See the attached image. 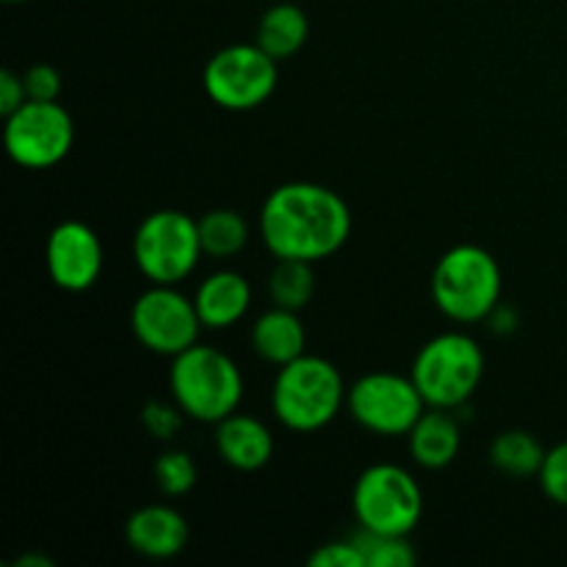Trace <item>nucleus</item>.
<instances>
[{
  "instance_id": "obj_29",
  "label": "nucleus",
  "mask_w": 567,
  "mask_h": 567,
  "mask_svg": "<svg viewBox=\"0 0 567 567\" xmlns=\"http://www.w3.org/2000/svg\"><path fill=\"white\" fill-rule=\"evenodd\" d=\"M48 557H33V554H28V557H20L17 559V567H50Z\"/></svg>"
},
{
  "instance_id": "obj_28",
  "label": "nucleus",
  "mask_w": 567,
  "mask_h": 567,
  "mask_svg": "<svg viewBox=\"0 0 567 567\" xmlns=\"http://www.w3.org/2000/svg\"><path fill=\"white\" fill-rule=\"evenodd\" d=\"M28 100L25 81L11 70H0V114L9 116Z\"/></svg>"
},
{
  "instance_id": "obj_22",
  "label": "nucleus",
  "mask_w": 567,
  "mask_h": 567,
  "mask_svg": "<svg viewBox=\"0 0 567 567\" xmlns=\"http://www.w3.org/2000/svg\"><path fill=\"white\" fill-rule=\"evenodd\" d=\"M352 540L358 543L365 567H410L419 559L408 537L374 535V532L360 529Z\"/></svg>"
},
{
  "instance_id": "obj_7",
  "label": "nucleus",
  "mask_w": 567,
  "mask_h": 567,
  "mask_svg": "<svg viewBox=\"0 0 567 567\" xmlns=\"http://www.w3.org/2000/svg\"><path fill=\"white\" fill-rule=\"evenodd\" d=\"M199 225L183 210H155L133 236V260L153 286H177L199 264Z\"/></svg>"
},
{
  "instance_id": "obj_15",
  "label": "nucleus",
  "mask_w": 567,
  "mask_h": 567,
  "mask_svg": "<svg viewBox=\"0 0 567 567\" xmlns=\"http://www.w3.org/2000/svg\"><path fill=\"white\" fill-rule=\"evenodd\" d=\"M216 449L230 468L260 471L275 454V437L264 421L236 410L216 424Z\"/></svg>"
},
{
  "instance_id": "obj_19",
  "label": "nucleus",
  "mask_w": 567,
  "mask_h": 567,
  "mask_svg": "<svg viewBox=\"0 0 567 567\" xmlns=\"http://www.w3.org/2000/svg\"><path fill=\"white\" fill-rule=\"evenodd\" d=\"M543 460H546V449L524 430H507L491 443V463L513 480L540 476Z\"/></svg>"
},
{
  "instance_id": "obj_30",
  "label": "nucleus",
  "mask_w": 567,
  "mask_h": 567,
  "mask_svg": "<svg viewBox=\"0 0 567 567\" xmlns=\"http://www.w3.org/2000/svg\"><path fill=\"white\" fill-rule=\"evenodd\" d=\"M3 3H25V0H3Z\"/></svg>"
},
{
  "instance_id": "obj_24",
  "label": "nucleus",
  "mask_w": 567,
  "mask_h": 567,
  "mask_svg": "<svg viewBox=\"0 0 567 567\" xmlns=\"http://www.w3.org/2000/svg\"><path fill=\"white\" fill-rule=\"evenodd\" d=\"M540 487L554 504L567 507V441L546 452L540 468Z\"/></svg>"
},
{
  "instance_id": "obj_11",
  "label": "nucleus",
  "mask_w": 567,
  "mask_h": 567,
  "mask_svg": "<svg viewBox=\"0 0 567 567\" xmlns=\"http://www.w3.org/2000/svg\"><path fill=\"white\" fill-rule=\"evenodd\" d=\"M131 330L150 352L177 358L197 343L203 321L194 299L175 286H153L133 302Z\"/></svg>"
},
{
  "instance_id": "obj_16",
  "label": "nucleus",
  "mask_w": 567,
  "mask_h": 567,
  "mask_svg": "<svg viewBox=\"0 0 567 567\" xmlns=\"http://www.w3.org/2000/svg\"><path fill=\"white\" fill-rule=\"evenodd\" d=\"M410 437V457L426 471H441L457 460L460 446H463V432H460L457 419L449 410L432 408L424 410Z\"/></svg>"
},
{
  "instance_id": "obj_3",
  "label": "nucleus",
  "mask_w": 567,
  "mask_h": 567,
  "mask_svg": "<svg viewBox=\"0 0 567 567\" xmlns=\"http://www.w3.org/2000/svg\"><path fill=\"white\" fill-rule=\"evenodd\" d=\"M347 404L343 377L319 354H299L280 365L271 385V410L277 421L293 432L324 430Z\"/></svg>"
},
{
  "instance_id": "obj_17",
  "label": "nucleus",
  "mask_w": 567,
  "mask_h": 567,
  "mask_svg": "<svg viewBox=\"0 0 567 567\" xmlns=\"http://www.w3.org/2000/svg\"><path fill=\"white\" fill-rule=\"evenodd\" d=\"M252 349L266 363L286 365L305 354V327L297 310L271 308L255 321Z\"/></svg>"
},
{
  "instance_id": "obj_10",
  "label": "nucleus",
  "mask_w": 567,
  "mask_h": 567,
  "mask_svg": "<svg viewBox=\"0 0 567 567\" xmlns=\"http://www.w3.org/2000/svg\"><path fill=\"white\" fill-rule=\"evenodd\" d=\"M347 408L363 430L374 435H408L415 421L424 415L426 402L415 388L413 377L391 371H374L354 382L347 391Z\"/></svg>"
},
{
  "instance_id": "obj_6",
  "label": "nucleus",
  "mask_w": 567,
  "mask_h": 567,
  "mask_svg": "<svg viewBox=\"0 0 567 567\" xmlns=\"http://www.w3.org/2000/svg\"><path fill=\"white\" fill-rule=\"evenodd\" d=\"M352 507L360 529L374 535L410 537L424 515V493L415 476L402 465H371L354 482Z\"/></svg>"
},
{
  "instance_id": "obj_9",
  "label": "nucleus",
  "mask_w": 567,
  "mask_h": 567,
  "mask_svg": "<svg viewBox=\"0 0 567 567\" xmlns=\"http://www.w3.org/2000/svg\"><path fill=\"white\" fill-rule=\"evenodd\" d=\"M75 125L64 105L55 100H25L6 116L3 144L14 164L25 169H50L70 155Z\"/></svg>"
},
{
  "instance_id": "obj_12",
  "label": "nucleus",
  "mask_w": 567,
  "mask_h": 567,
  "mask_svg": "<svg viewBox=\"0 0 567 567\" xmlns=\"http://www.w3.org/2000/svg\"><path fill=\"white\" fill-rule=\"evenodd\" d=\"M44 264H48L50 280L61 291H89L103 271V247H100L97 233L86 221H61L48 236Z\"/></svg>"
},
{
  "instance_id": "obj_2",
  "label": "nucleus",
  "mask_w": 567,
  "mask_h": 567,
  "mask_svg": "<svg viewBox=\"0 0 567 567\" xmlns=\"http://www.w3.org/2000/svg\"><path fill=\"white\" fill-rule=\"evenodd\" d=\"M169 391L188 419L219 424L241 404L244 377L230 354L194 343L192 349L172 358Z\"/></svg>"
},
{
  "instance_id": "obj_5",
  "label": "nucleus",
  "mask_w": 567,
  "mask_h": 567,
  "mask_svg": "<svg viewBox=\"0 0 567 567\" xmlns=\"http://www.w3.org/2000/svg\"><path fill=\"white\" fill-rule=\"evenodd\" d=\"M410 377L426 408H463L485 377V352L465 332H443L421 347Z\"/></svg>"
},
{
  "instance_id": "obj_1",
  "label": "nucleus",
  "mask_w": 567,
  "mask_h": 567,
  "mask_svg": "<svg viewBox=\"0 0 567 567\" xmlns=\"http://www.w3.org/2000/svg\"><path fill=\"white\" fill-rule=\"evenodd\" d=\"M349 233V205L319 183H286L260 208V238L277 260H324L347 244Z\"/></svg>"
},
{
  "instance_id": "obj_13",
  "label": "nucleus",
  "mask_w": 567,
  "mask_h": 567,
  "mask_svg": "<svg viewBox=\"0 0 567 567\" xmlns=\"http://www.w3.org/2000/svg\"><path fill=\"white\" fill-rule=\"evenodd\" d=\"M125 540L147 559H172L186 548L188 524L169 504H147L125 524Z\"/></svg>"
},
{
  "instance_id": "obj_8",
  "label": "nucleus",
  "mask_w": 567,
  "mask_h": 567,
  "mask_svg": "<svg viewBox=\"0 0 567 567\" xmlns=\"http://www.w3.org/2000/svg\"><path fill=\"white\" fill-rule=\"evenodd\" d=\"M277 59L258 42L230 44L210 55L205 64V92L227 111H252L264 105L277 89Z\"/></svg>"
},
{
  "instance_id": "obj_4",
  "label": "nucleus",
  "mask_w": 567,
  "mask_h": 567,
  "mask_svg": "<svg viewBox=\"0 0 567 567\" xmlns=\"http://www.w3.org/2000/svg\"><path fill=\"white\" fill-rule=\"evenodd\" d=\"M502 299V269L476 244L452 247L432 271V302L460 324L491 319Z\"/></svg>"
},
{
  "instance_id": "obj_20",
  "label": "nucleus",
  "mask_w": 567,
  "mask_h": 567,
  "mask_svg": "<svg viewBox=\"0 0 567 567\" xmlns=\"http://www.w3.org/2000/svg\"><path fill=\"white\" fill-rule=\"evenodd\" d=\"M197 225L203 255H210V258H236L249 241L247 219L233 208L208 210L203 219H197Z\"/></svg>"
},
{
  "instance_id": "obj_18",
  "label": "nucleus",
  "mask_w": 567,
  "mask_h": 567,
  "mask_svg": "<svg viewBox=\"0 0 567 567\" xmlns=\"http://www.w3.org/2000/svg\"><path fill=\"white\" fill-rule=\"evenodd\" d=\"M310 22L299 6L293 3H277L260 17L258 22V39L255 42L277 61H286L302 50L308 42Z\"/></svg>"
},
{
  "instance_id": "obj_21",
  "label": "nucleus",
  "mask_w": 567,
  "mask_h": 567,
  "mask_svg": "<svg viewBox=\"0 0 567 567\" xmlns=\"http://www.w3.org/2000/svg\"><path fill=\"white\" fill-rule=\"evenodd\" d=\"M316 275L308 260H277L269 277V293L277 308L302 310L313 299Z\"/></svg>"
},
{
  "instance_id": "obj_25",
  "label": "nucleus",
  "mask_w": 567,
  "mask_h": 567,
  "mask_svg": "<svg viewBox=\"0 0 567 567\" xmlns=\"http://www.w3.org/2000/svg\"><path fill=\"white\" fill-rule=\"evenodd\" d=\"M183 410L175 404H166V402H150L147 408L142 410V421H144V430L150 432L153 437L158 441H169V437L177 435L183 424Z\"/></svg>"
},
{
  "instance_id": "obj_23",
  "label": "nucleus",
  "mask_w": 567,
  "mask_h": 567,
  "mask_svg": "<svg viewBox=\"0 0 567 567\" xmlns=\"http://www.w3.org/2000/svg\"><path fill=\"white\" fill-rule=\"evenodd\" d=\"M153 476L164 496H186L197 485V463L183 449H169V452H164L155 460Z\"/></svg>"
},
{
  "instance_id": "obj_27",
  "label": "nucleus",
  "mask_w": 567,
  "mask_h": 567,
  "mask_svg": "<svg viewBox=\"0 0 567 567\" xmlns=\"http://www.w3.org/2000/svg\"><path fill=\"white\" fill-rule=\"evenodd\" d=\"M22 81H25L28 100H44V103H50V100H59L61 75H59V70H55V66L33 64L31 70L22 75Z\"/></svg>"
},
{
  "instance_id": "obj_14",
  "label": "nucleus",
  "mask_w": 567,
  "mask_h": 567,
  "mask_svg": "<svg viewBox=\"0 0 567 567\" xmlns=\"http://www.w3.org/2000/svg\"><path fill=\"white\" fill-rule=\"evenodd\" d=\"M194 305L203 327L208 330H227L247 316L252 305V288L249 280L238 271L221 269L205 277L194 293Z\"/></svg>"
},
{
  "instance_id": "obj_26",
  "label": "nucleus",
  "mask_w": 567,
  "mask_h": 567,
  "mask_svg": "<svg viewBox=\"0 0 567 567\" xmlns=\"http://www.w3.org/2000/svg\"><path fill=\"white\" fill-rule=\"evenodd\" d=\"M310 567H365L363 554H360L354 540L324 543L308 557Z\"/></svg>"
}]
</instances>
